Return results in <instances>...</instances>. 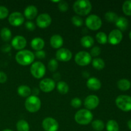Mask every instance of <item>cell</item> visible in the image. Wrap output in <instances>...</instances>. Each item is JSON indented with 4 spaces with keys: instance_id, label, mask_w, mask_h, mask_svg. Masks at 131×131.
<instances>
[{
    "instance_id": "6da1fadb",
    "label": "cell",
    "mask_w": 131,
    "mask_h": 131,
    "mask_svg": "<svg viewBox=\"0 0 131 131\" xmlns=\"http://www.w3.org/2000/svg\"><path fill=\"white\" fill-rule=\"evenodd\" d=\"M35 54L29 50L23 49L17 52L15 60L17 63L23 66H28L33 63L35 60Z\"/></svg>"
},
{
    "instance_id": "7a4b0ae2",
    "label": "cell",
    "mask_w": 131,
    "mask_h": 131,
    "mask_svg": "<svg viewBox=\"0 0 131 131\" xmlns=\"http://www.w3.org/2000/svg\"><path fill=\"white\" fill-rule=\"evenodd\" d=\"M92 3L88 0H78L73 5V10L78 15L85 16L92 11Z\"/></svg>"
},
{
    "instance_id": "3957f363",
    "label": "cell",
    "mask_w": 131,
    "mask_h": 131,
    "mask_svg": "<svg viewBox=\"0 0 131 131\" xmlns=\"http://www.w3.org/2000/svg\"><path fill=\"white\" fill-rule=\"evenodd\" d=\"M93 115L91 111L86 109H81L77 111L74 115V120L79 125H88L92 122Z\"/></svg>"
},
{
    "instance_id": "277c9868",
    "label": "cell",
    "mask_w": 131,
    "mask_h": 131,
    "mask_svg": "<svg viewBox=\"0 0 131 131\" xmlns=\"http://www.w3.org/2000/svg\"><path fill=\"white\" fill-rule=\"evenodd\" d=\"M24 106L28 112L36 113L40 109L41 101L37 96L30 95L26 100Z\"/></svg>"
},
{
    "instance_id": "5b68a950",
    "label": "cell",
    "mask_w": 131,
    "mask_h": 131,
    "mask_svg": "<svg viewBox=\"0 0 131 131\" xmlns=\"http://www.w3.org/2000/svg\"><path fill=\"white\" fill-rule=\"evenodd\" d=\"M116 106L122 111L127 112L131 110V97L126 95H121L115 100Z\"/></svg>"
},
{
    "instance_id": "8992f818",
    "label": "cell",
    "mask_w": 131,
    "mask_h": 131,
    "mask_svg": "<svg viewBox=\"0 0 131 131\" xmlns=\"http://www.w3.org/2000/svg\"><path fill=\"white\" fill-rule=\"evenodd\" d=\"M31 75L36 79H41L45 75L46 72V66L40 61H35L32 63L30 67Z\"/></svg>"
},
{
    "instance_id": "52a82bcc",
    "label": "cell",
    "mask_w": 131,
    "mask_h": 131,
    "mask_svg": "<svg viewBox=\"0 0 131 131\" xmlns=\"http://www.w3.org/2000/svg\"><path fill=\"white\" fill-rule=\"evenodd\" d=\"M85 24L88 29L92 31H97L101 28L102 22L98 15L92 14L87 17L85 20Z\"/></svg>"
},
{
    "instance_id": "ba28073f",
    "label": "cell",
    "mask_w": 131,
    "mask_h": 131,
    "mask_svg": "<svg viewBox=\"0 0 131 131\" xmlns=\"http://www.w3.org/2000/svg\"><path fill=\"white\" fill-rule=\"evenodd\" d=\"M74 60L78 65L84 67L89 65L92 62V59L89 52L83 51H79L75 54Z\"/></svg>"
},
{
    "instance_id": "9c48e42d",
    "label": "cell",
    "mask_w": 131,
    "mask_h": 131,
    "mask_svg": "<svg viewBox=\"0 0 131 131\" xmlns=\"http://www.w3.org/2000/svg\"><path fill=\"white\" fill-rule=\"evenodd\" d=\"M42 124L45 131H58L59 129L58 122L52 117H47L43 119Z\"/></svg>"
},
{
    "instance_id": "30bf717a",
    "label": "cell",
    "mask_w": 131,
    "mask_h": 131,
    "mask_svg": "<svg viewBox=\"0 0 131 131\" xmlns=\"http://www.w3.org/2000/svg\"><path fill=\"white\" fill-rule=\"evenodd\" d=\"M56 86L55 81L51 78L43 79L39 83V88L41 91L45 93H49L54 90Z\"/></svg>"
},
{
    "instance_id": "8fae6325",
    "label": "cell",
    "mask_w": 131,
    "mask_h": 131,
    "mask_svg": "<svg viewBox=\"0 0 131 131\" xmlns=\"http://www.w3.org/2000/svg\"><path fill=\"white\" fill-rule=\"evenodd\" d=\"M51 23H52L51 17L46 13L40 14L39 15H38L36 20V24L37 26L42 29L49 26Z\"/></svg>"
},
{
    "instance_id": "7c38bea8",
    "label": "cell",
    "mask_w": 131,
    "mask_h": 131,
    "mask_svg": "<svg viewBox=\"0 0 131 131\" xmlns=\"http://www.w3.org/2000/svg\"><path fill=\"white\" fill-rule=\"evenodd\" d=\"M56 58L57 61L61 62H68L72 58V53L67 48H60L56 51Z\"/></svg>"
},
{
    "instance_id": "4fadbf2b",
    "label": "cell",
    "mask_w": 131,
    "mask_h": 131,
    "mask_svg": "<svg viewBox=\"0 0 131 131\" xmlns=\"http://www.w3.org/2000/svg\"><path fill=\"white\" fill-rule=\"evenodd\" d=\"M8 22L13 26H20L24 23V15L18 12L12 13L8 17Z\"/></svg>"
},
{
    "instance_id": "5bb4252c",
    "label": "cell",
    "mask_w": 131,
    "mask_h": 131,
    "mask_svg": "<svg viewBox=\"0 0 131 131\" xmlns=\"http://www.w3.org/2000/svg\"><path fill=\"white\" fill-rule=\"evenodd\" d=\"M99 99L95 95H90L87 96L84 101V105L86 109L88 110H95L99 104Z\"/></svg>"
},
{
    "instance_id": "9a60e30c",
    "label": "cell",
    "mask_w": 131,
    "mask_h": 131,
    "mask_svg": "<svg viewBox=\"0 0 131 131\" xmlns=\"http://www.w3.org/2000/svg\"><path fill=\"white\" fill-rule=\"evenodd\" d=\"M123 38V35L121 31L118 29H113L107 36V42L112 45H117L121 42Z\"/></svg>"
},
{
    "instance_id": "2e32d148",
    "label": "cell",
    "mask_w": 131,
    "mask_h": 131,
    "mask_svg": "<svg viewBox=\"0 0 131 131\" xmlns=\"http://www.w3.org/2000/svg\"><path fill=\"white\" fill-rule=\"evenodd\" d=\"M11 45L15 49L21 51L24 49L26 46V39L21 35H17L12 40Z\"/></svg>"
},
{
    "instance_id": "e0dca14e",
    "label": "cell",
    "mask_w": 131,
    "mask_h": 131,
    "mask_svg": "<svg viewBox=\"0 0 131 131\" xmlns=\"http://www.w3.org/2000/svg\"><path fill=\"white\" fill-rule=\"evenodd\" d=\"M38 15V9L34 5H29L24 10V17L28 20H33Z\"/></svg>"
},
{
    "instance_id": "ac0fdd59",
    "label": "cell",
    "mask_w": 131,
    "mask_h": 131,
    "mask_svg": "<svg viewBox=\"0 0 131 131\" xmlns=\"http://www.w3.org/2000/svg\"><path fill=\"white\" fill-rule=\"evenodd\" d=\"M50 44L52 48L59 49L63 45V39L60 35H53L50 38Z\"/></svg>"
},
{
    "instance_id": "d6986e66",
    "label": "cell",
    "mask_w": 131,
    "mask_h": 131,
    "mask_svg": "<svg viewBox=\"0 0 131 131\" xmlns=\"http://www.w3.org/2000/svg\"><path fill=\"white\" fill-rule=\"evenodd\" d=\"M86 86L88 89L93 91H97L101 89L102 86L101 81L96 78H90L86 82Z\"/></svg>"
},
{
    "instance_id": "ffe728a7",
    "label": "cell",
    "mask_w": 131,
    "mask_h": 131,
    "mask_svg": "<svg viewBox=\"0 0 131 131\" xmlns=\"http://www.w3.org/2000/svg\"><path fill=\"white\" fill-rule=\"evenodd\" d=\"M31 46L35 51H41L44 47L45 42L42 38H40V37H36V38L32 39L31 42Z\"/></svg>"
},
{
    "instance_id": "44dd1931",
    "label": "cell",
    "mask_w": 131,
    "mask_h": 131,
    "mask_svg": "<svg viewBox=\"0 0 131 131\" xmlns=\"http://www.w3.org/2000/svg\"><path fill=\"white\" fill-rule=\"evenodd\" d=\"M17 93L22 97H27L31 94V89L27 85H20L17 88Z\"/></svg>"
},
{
    "instance_id": "7402d4cb",
    "label": "cell",
    "mask_w": 131,
    "mask_h": 131,
    "mask_svg": "<svg viewBox=\"0 0 131 131\" xmlns=\"http://www.w3.org/2000/svg\"><path fill=\"white\" fill-rule=\"evenodd\" d=\"M115 24L117 26V28H118V29H119L121 31H125L128 28L129 21L124 17H118V20H116V23H115Z\"/></svg>"
},
{
    "instance_id": "603a6c76",
    "label": "cell",
    "mask_w": 131,
    "mask_h": 131,
    "mask_svg": "<svg viewBox=\"0 0 131 131\" xmlns=\"http://www.w3.org/2000/svg\"><path fill=\"white\" fill-rule=\"evenodd\" d=\"M81 44L84 48H90L94 44V39L90 35H86L81 38Z\"/></svg>"
},
{
    "instance_id": "cb8c5ba5",
    "label": "cell",
    "mask_w": 131,
    "mask_h": 131,
    "mask_svg": "<svg viewBox=\"0 0 131 131\" xmlns=\"http://www.w3.org/2000/svg\"><path fill=\"white\" fill-rule=\"evenodd\" d=\"M56 88L59 93L62 95L67 94L69 91V86L67 83L65 81H60L57 83Z\"/></svg>"
},
{
    "instance_id": "d4e9b609",
    "label": "cell",
    "mask_w": 131,
    "mask_h": 131,
    "mask_svg": "<svg viewBox=\"0 0 131 131\" xmlns=\"http://www.w3.org/2000/svg\"><path fill=\"white\" fill-rule=\"evenodd\" d=\"M117 86L120 90L127 91L130 88L131 83L128 79H122L117 82Z\"/></svg>"
},
{
    "instance_id": "484cf974",
    "label": "cell",
    "mask_w": 131,
    "mask_h": 131,
    "mask_svg": "<svg viewBox=\"0 0 131 131\" xmlns=\"http://www.w3.org/2000/svg\"><path fill=\"white\" fill-rule=\"evenodd\" d=\"M1 38L4 42H8L12 38V32L10 29L8 28H3L0 31Z\"/></svg>"
},
{
    "instance_id": "4316f807",
    "label": "cell",
    "mask_w": 131,
    "mask_h": 131,
    "mask_svg": "<svg viewBox=\"0 0 131 131\" xmlns=\"http://www.w3.org/2000/svg\"><path fill=\"white\" fill-rule=\"evenodd\" d=\"M92 66L97 70H102L105 67V62L104 60L100 58H95L92 61Z\"/></svg>"
},
{
    "instance_id": "83f0119b",
    "label": "cell",
    "mask_w": 131,
    "mask_h": 131,
    "mask_svg": "<svg viewBox=\"0 0 131 131\" xmlns=\"http://www.w3.org/2000/svg\"><path fill=\"white\" fill-rule=\"evenodd\" d=\"M16 128L17 131H29V125L28 122L24 120H20L16 124Z\"/></svg>"
},
{
    "instance_id": "f1b7e54d",
    "label": "cell",
    "mask_w": 131,
    "mask_h": 131,
    "mask_svg": "<svg viewBox=\"0 0 131 131\" xmlns=\"http://www.w3.org/2000/svg\"><path fill=\"white\" fill-rule=\"evenodd\" d=\"M107 131H119V125L117 122L114 120H109L106 124Z\"/></svg>"
},
{
    "instance_id": "f546056e",
    "label": "cell",
    "mask_w": 131,
    "mask_h": 131,
    "mask_svg": "<svg viewBox=\"0 0 131 131\" xmlns=\"http://www.w3.org/2000/svg\"><path fill=\"white\" fill-rule=\"evenodd\" d=\"M92 126L95 130L102 131L104 129L105 124L102 120H95L92 122Z\"/></svg>"
},
{
    "instance_id": "4dcf8cb0",
    "label": "cell",
    "mask_w": 131,
    "mask_h": 131,
    "mask_svg": "<svg viewBox=\"0 0 131 131\" xmlns=\"http://www.w3.org/2000/svg\"><path fill=\"white\" fill-rule=\"evenodd\" d=\"M97 42L100 44H106L107 42V35L104 32L100 31L97 33L95 36Z\"/></svg>"
},
{
    "instance_id": "1f68e13d",
    "label": "cell",
    "mask_w": 131,
    "mask_h": 131,
    "mask_svg": "<svg viewBox=\"0 0 131 131\" xmlns=\"http://www.w3.org/2000/svg\"><path fill=\"white\" fill-rule=\"evenodd\" d=\"M118 17H119L118 16L117 14L115 12H107L105 14V19L109 23H115L118 19Z\"/></svg>"
},
{
    "instance_id": "d6a6232c",
    "label": "cell",
    "mask_w": 131,
    "mask_h": 131,
    "mask_svg": "<svg viewBox=\"0 0 131 131\" xmlns=\"http://www.w3.org/2000/svg\"><path fill=\"white\" fill-rule=\"evenodd\" d=\"M47 67L50 71L52 72H54L58 67V62L56 59H51L48 62Z\"/></svg>"
},
{
    "instance_id": "836d02e7",
    "label": "cell",
    "mask_w": 131,
    "mask_h": 131,
    "mask_svg": "<svg viewBox=\"0 0 131 131\" xmlns=\"http://www.w3.org/2000/svg\"><path fill=\"white\" fill-rule=\"evenodd\" d=\"M122 10L126 15H131V0L125 1L122 5Z\"/></svg>"
},
{
    "instance_id": "e575fe53",
    "label": "cell",
    "mask_w": 131,
    "mask_h": 131,
    "mask_svg": "<svg viewBox=\"0 0 131 131\" xmlns=\"http://www.w3.org/2000/svg\"><path fill=\"white\" fill-rule=\"evenodd\" d=\"M72 23L75 26L81 27L83 24V20L79 15H74L72 17Z\"/></svg>"
},
{
    "instance_id": "d590c367",
    "label": "cell",
    "mask_w": 131,
    "mask_h": 131,
    "mask_svg": "<svg viewBox=\"0 0 131 131\" xmlns=\"http://www.w3.org/2000/svg\"><path fill=\"white\" fill-rule=\"evenodd\" d=\"M101 53V49L99 46H94L91 49L90 54L92 57L97 58V56H99Z\"/></svg>"
},
{
    "instance_id": "8d00e7d4",
    "label": "cell",
    "mask_w": 131,
    "mask_h": 131,
    "mask_svg": "<svg viewBox=\"0 0 131 131\" xmlns=\"http://www.w3.org/2000/svg\"><path fill=\"white\" fill-rule=\"evenodd\" d=\"M58 7L60 11L62 12H65L69 10V4L65 1H60L58 3Z\"/></svg>"
},
{
    "instance_id": "74e56055",
    "label": "cell",
    "mask_w": 131,
    "mask_h": 131,
    "mask_svg": "<svg viewBox=\"0 0 131 131\" xmlns=\"http://www.w3.org/2000/svg\"><path fill=\"white\" fill-rule=\"evenodd\" d=\"M70 104H71V106H72L74 108H79L82 105V101L79 98H78V97H75V98L72 99L71 102H70Z\"/></svg>"
},
{
    "instance_id": "f35d334b",
    "label": "cell",
    "mask_w": 131,
    "mask_h": 131,
    "mask_svg": "<svg viewBox=\"0 0 131 131\" xmlns=\"http://www.w3.org/2000/svg\"><path fill=\"white\" fill-rule=\"evenodd\" d=\"M9 10L4 6H0V19H5L8 16Z\"/></svg>"
},
{
    "instance_id": "ab89813d",
    "label": "cell",
    "mask_w": 131,
    "mask_h": 131,
    "mask_svg": "<svg viewBox=\"0 0 131 131\" xmlns=\"http://www.w3.org/2000/svg\"><path fill=\"white\" fill-rule=\"evenodd\" d=\"M25 26L26 28V29L30 31H33L35 29L36 26L33 22L30 21V20H28V21L26 22L25 23Z\"/></svg>"
},
{
    "instance_id": "60d3db41",
    "label": "cell",
    "mask_w": 131,
    "mask_h": 131,
    "mask_svg": "<svg viewBox=\"0 0 131 131\" xmlns=\"http://www.w3.org/2000/svg\"><path fill=\"white\" fill-rule=\"evenodd\" d=\"M46 52H45V51H43V50L36 51L35 54V56H36V57L38 59L45 58H46Z\"/></svg>"
},
{
    "instance_id": "b9f144b4",
    "label": "cell",
    "mask_w": 131,
    "mask_h": 131,
    "mask_svg": "<svg viewBox=\"0 0 131 131\" xmlns=\"http://www.w3.org/2000/svg\"><path fill=\"white\" fill-rule=\"evenodd\" d=\"M7 81V75L4 72L0 70V83H5Z\"/></svg>"
},
{
    "instance_id": "7bdbcfd3",
    "label": "cell",
    "mask_w": 131,
    "mask_h": 131,
    "mask_svg": "<svg viewBox=\"0 0 131 131\" xmlns=\"http://www.w3.org/2000/svg\"><path fill=\"white\" fill-rule=\"evenodd\" d=\"M3 52H8L11 50V46L9 44H5L4 46H3L2 48H1Z\"/></svg>"
},
{
    "instance_id": "ee69618b",
    "label": "cell",
    "mask_w": 131,
    "mask_h": 131,
    "mask_svg": "<svg viewBox=\"0 0 131 131\" xmlns=\"http://www.w3.org/2000/svg\"><path fill=\"white\" fill-rule=\"evenodd\" d=\"M31 93L32 95L37 96L39 94V90L37 88H34L31 90Z\"/></svg>"
},
{
    "instance_id": "f6af8a7d",
    "label": "cell",
    "mask_w": 131,
    "mask_h": 131,
    "mask_svg": "<svg viewBox=\"0 0 131 131\" xmlns=\"http://www.w3.org/2000/svg\"><path fill=\"white\" fill-rule=\"evenodd\" d=\"M83 76L84 77V78H88V79H89L90 74L87 71H84L83 72Z\"/></svg>"
},
{
    "instance_id": "bcb514c9",
    "label": "cell",
    "mask_w": 131,
    "mask_h": 131,
    "mask_svg": "<svg viewBox=\"0 0 131 131\" xmlns=\"http://www.w3.org/2000/svg\"><path fill=\"white\" fill-rule=\"evenodd\" d=\"M53 76L55 80H57V81L59 80V79H60V78H61V77H60V75L58 74V73H55V74H54Z\"/></svg>"
},
{
    "instance_id": "7dc6e473",
    "label": "cell",
    "mask_w": 131,
    "mask_h": 131,
    "mask_svg": "<svg viewBox=\"0 0 131 131\" xmlns=\"http://www.w3.org/2000/svg\"><path fill=\"white\" fill-rule=\"evenodd\" d=\"M127 126L128 127H129V129L131 130V120H129V121L127 122Z\"/></svg>"
},
{
    "instance_id": "c3c4849f",
    "label": "cell",
    "mask_w": 131,
    "mask_h": 131,
    "mask_svg": "<svg viewBox=\"0 0 131 131\" xmlns=\"http://www.w3.org/2000/svg\"><path fill=\"white\" fill-rule=\"evenodd\" d=\"M2 131H13L12 130H10V129H5V130H2Z\"/></svg>"
},
{
    "instance_id": "681fc988",
    "label": "cell",
    "mask_w": 131,
    "mask_h": 131,
    "mask_svg": "<svg viewBox=\"0 0 131 131\" xmlns=\"http://www.w3.org/2000/svg\"><path fill=\"white\" fill-rule=\"evenodd\" d=\"M129 38H130V39L131 40V31L130 33H129Z\"/></svg>"
}]
</instances>
